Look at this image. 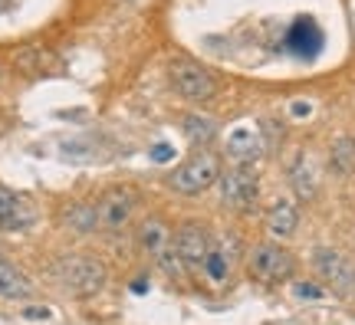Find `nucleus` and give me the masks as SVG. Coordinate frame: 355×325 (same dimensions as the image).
<instances>
[{
    "mask_svg": "<svg viewBox=\"0 0 355 325\" xmlns=\"http://www.w3.org/2000/svg\"><path fill=\"white\" fill-rule=\"evenodd\" d=\"M260 194V177L250 171V164H234L230 171H220V200L230 211H250Z\"/></svg>",
    "mask_w": 355,
    "mask_h": 325,
    "instance_id": "obj_3",
    "label": "nucleus"
},
{
    "mask_svg": "<svg viewBox=\"0 0 355 325\" xmlns=\"http://www.w3.org/2000/svg\"><path fill=\"white\" fill-rule=\"evenodd\" d=\"M332 168H336V175H352L355 171V141L352 138H339L336 145H332Z\"/></svg>",
    "mask_w": 355,
    "mask_h": 325,
    "instance_id": "obj_17",
    "label": "nucleus"
},
{
    "mask_svg": "<svg viewBox=\"0 0 355 325\" xmlns=\"http://www.w3.org/2000/svg\"><path fill=\"white\" fill-rule=\"evenodd\" d=\"M313 266H316L319 279H322L336 296H343V299L355 296V266H352V260H345L339 250H326V247L316 250L313 253Z\"/></svg>",
    "mask_w": 355,
    "mask_h": 325,
    "instance_id": "obj_5",
    "label": "nucleus"
},
{
    "mask_svg": "<svg viewBox=\"0 0 355 325\" xmlns=\"http://www.w3.org/2000/svg\"><path fill=\"white\" fill-rule=\"evenodd\" d=\"M30 224H33V211L17 194L0 188V230H26Z\"/></svg>",
    "mask_w": 355,
    "mask_h": 325,
    "instance_id": "obj_11",
    "label": "nucleus"
},
{
    "mask_svg": "<svg viewBox=\"0 0 355 325\" xmlns=\"http://www.w3.org/2000/svg\"><path fill=\"white\" fill-rule=\"evenodd\" d=\"M227 155L237 164H250L263 155V138L254 128H234L227 135Z\"/></svg>",
    "mask_w": 355,
    "mask_h": 325,
    "instance_id": "obj_10",
    "label": "nucleus"
},
{
    "mask_svg": "<svg viewBox=\"0 0 355 325\" xmlns=\"http://www.w3.org/2000/svg\"><path fill=\"white\" fill-rule=\"evenodd\" d=\"M293 115H296V118L309 115V102H293Z\"/></svg>",
    "mask_w": 355,
    "mask_h": 325,
    "instance_id": "obj_23",
    "label": "nucleus"
},
{
    "mask_svg": "<svg viewBox=\"0 0 355 325\" xmlns=\"http://www.w3.org/2000/svg\"><path fill=\"white\" fill-rule=\"evenodd\" d=\"M247 270L254 279H263V283H279V279H290L293 270H296V260H293L290 250H283L279 243H260L250 253V263Z\"/></svg>",
    "mask_w": 355,
    "mask_h": 325,
    "instance_id": "obj_6",
    "label": "nucleus"
},
{
    "mask_svg": "<svg viewBox=\"0 0 355 325\" xmlns=\"http://www.w3.org/2000/svg\"><path fill=\"white\" fill-rule=\"evenodd\" d=\"M171 158H175V148H171V145H165V141H162V145H155V148H152V161L168 164Z\"/></svg>",
    "mask_w": 355,
    "mask_h": 325,
    "instance_id": "obj_22",
    "label": "nucleus"
},
{
    "mask_svg": "<svg viewBox=\"0 0 355 325\" xmlns=\"http://www.w3.org/2000/svg\"><path fill=\"white\" fill-rule=\"evenodd\" d=\"M184 135L194 141V145H204V141H211L217 135V125L211 118H204V115H188L184 118Z\"/></svg>",
    "mask_w": 355,
    "mask_h": 325,
    "instance_id": "obj_19",
    "label": "nucleus"
},
{
    "mask_svg": "<svg viewBox=\"0 0 355 325\" xmlns=\"http://www.w3.org/2000/svg\"><path fill=\"white\" fill-rule=\"evenodd\" d=\"M66 227L76 234H89L96 230V204H76L66 211Z\"/></svg>",
    "mask_w": 355,
    "mask_h": 325,
    "instance_id": "obj_18",
    "label": "nucleus"
},
{
    "mask_svg": "<svg viewBox=\"0 0 355 325\" xmlns=\"http://www.w3.org/2000/svg\"><path fill=\"white\" fill-rule=\"evenodd\" d=\"M135 211V194L125 188H112L109 194H102L96 204V230H125V224L132 220Z\"/></svg>",
    "mask_w": 355,
    "mask_h": 325,
    "instance_id": "obj_7",
    "label": "nucleus"
},
{
    "mask_svg": "<svg viewBox=\"0 0 355 325\" xmlns=\"http://www.w3.org/2000/svg\"><path fill=\"white\" fill-rule=\"evenodd\" d=\"M10 3H13V0H0V13H3V10H10Z\"/></svg>",
    "mask_w": 355,
    "mask_h": 325,
    "instance_id": "obj_25",
    "label": "nucleus"
},
{
    "mask_svg": "<svg viewBox=\"0 0 355 325\" xmlns=\"http://www.w3.org/2000/svg\"><path fill=\"white\" fill-rule=\"evenodd\" d=\"M158 266H162L165 273H171V276H181L184 270H188V266L181 263V256L175 253V247H168V250L162 253V256H158Z\"/></svg>",
    "mask_w": 355,
    "mask_h": 325,
    "instance_id": "obj_20",
    "label": "nucleus"
},
{
    "mask_svg": "<svg viewBox=\"0 0 355 325\" xmlns=\"http://www.w3.org/2000/svg\"><path fill=\"white\" fill-rule=\"evenodd\" d=\"M33 292V286L26 283V276L20 270H13L10 263L0 260V296L3 299H26Z\"/></svg>",
    "mask_w": 355,
    "mask_h": 325,
    "instance_id": "obj_15",
    "label": "nucleus"
},
{
    "mask_svg": "<svg viewBox=\"0 0 355 325\" xmlns=\"http://www.w3.org/2000/svg\"><path fill=\"white\" fill-rule=\"evenodd\" d=\"M53 276L76 296H96L105 286V266L92 256H66L53 266Z\"/></svg>",
    "mask_w": 355,
    "mask_h": 325,
    "instance_id": "obj_1",
    "label": "nucleus"
},
{
    "mask_svg": "<svg viewBox=\"0 0 355 325\" xmlns=\"http://www.w3.org/2000/svg\"><path fill=\"white\" fill-rule=\"evenodd\" d=\"M293 296H296V299H322V296H326V286H319V283H296V286H293Z\"/></svg>",
    "mask_w": 355,
    "mask_h": 325,
    "instance_id": "obj_21",
    "label": "nucleus"
},
{
    "mask_svg": "<svg viewBox=\"0 0 355 325\" xmlns=\"http://www.w3.org/2000/svg\"><path fill=\"white\" fill-rule=\"evenodd\" d=\"M266 227H270V234L279 240L293 237L296 227H300V211H296V204H293V200H277V204L266 211Z\"/></svg>",
    "mask_w": 355,
    "mask_h": 325,
    "instance_id": "obj_12",
    "label": "nucleus"
},
{
    "mask_svg": "<svg viewBox=\"0 0 355 325\" xmlns=\"http://www.w3.org/2000/svg\"><path fill=\"white\" fill-rule=\"evenodd\" d=\"M139 243H141V250L148 253V256H162V253L168 250V227L155 217V220H145V224L139 227Z\"/></svg>",
    "mask_w": 355,
    "mask_h": 325,
    "instance_id": "obj_14",
    "label": "nucleus"
},
{
    "mask_svg": "<svg viewBox=\"0 0 355 325\" xmlns=\"http://www.w3.org/2000/svg\"><path fill=\"white\" fill-rule=\"evenodd\" d=\"M230 266H234V253H227V247H211V253L204 256V276L211 279V283H224L230 276Z\"/></svg>",
    "mask_w": 355,
    "mask_h": 325,
    "instance_id": "obj_16",
    "label": "nucleus"
},
{
    "mask_svg": "<svg viewBox=\"0 0 355 325\" xmlns=\"http://www.w3.org/2000/svg\"><path fill=\"white\" fill-rule=\"evenodd\" d=\"M290 184H293V191H296V194H300L303 200H309L313 194H316L319 175H316V164H313V158H309V155H300V158L293 161V168H290Z\"/></svg>",
    "mask_w": 355,
    "mask_h": 325,
    "instance_id": "obj_13",
    "label": "nucleus"
},
{
    "mask_svg": "<svg viewBox=\"0 0 355 325\" xmlns=\"http://www.w3.org/2000/svg\"><path fill=\"white\" fill-rule=\"evenodd\" d=\"M171 82L191 102H211L217 96V79L194 60H175L171 63Z\"/></svg>",
    "mask_w": 355,
    "mask_h": 325,
    "instance_id": "obj_4",
    "label": "nucleus"
},
{
    "mask_svg": "<svg viewBox=\"0 0 355 325\" xmlns=\"http://www.w3.org/2000/svg\"><path fill=\"white\" fill-rule=\"evenodd\" d=\"M214 181H220V161H217V155H211V151L191 155L188 161L168 177V184H171L178 194H201V191H207Z\"/></svg>",
    "mask_w": 355,
    "mask_h": 325,
    "instance_id": "obj_2",
    "label": "nucleus"
},
{
    "mask_svg": "<svg viewBox=\"0 0 355 325\" xmlns=\"http://www.w3.org/2000/svg\"><path fill=\"white\" fill-rule=\"evenodd\" d=\"M286 50L293 53V56H300V60H313V56H319V50H322V30H319V24L313 20V17H296L293 20V26L286 30Z\"/></svg>",
    "mask_w": 355,
    "mask_h": 325,
    "instance_id": "obj_8",
    "label": "nucleus"
},
{
    "mask_svg": "<svg viewBox=\"0 0 355 325\" xmlns=\"http://www.w3.org/2000/svg\"><path fill=\"white\" fill-rule=\"evenodd\" d=\"M171 247H175V253L181 256V263H184L188 270H194V266H204V256L211 253V237H207V230H204L201 224H184L178 230V237Z\"/></svg>",
    "mask_w": 355,
    "mask_h": 325,
    "instance_id": "obj_9",
    "label": "nucleus"
},
{
    "mask_svg": "<svg viewBox=\"0 0 355 325\" xmlns=\"http://www.w3.org/2000/svg\"><path fill=\"white\" fill-rule=\"evenodd\" d=\"M26 319H50V313L46 309H24Z\"/></svg>",
    "mask_w": 355,
    "mask_h": 325,
    "instance_id": "obj_24",
    "label": "nucleus"
}]
</instances>
